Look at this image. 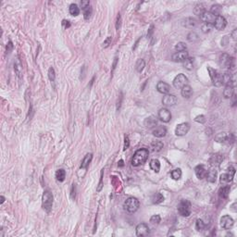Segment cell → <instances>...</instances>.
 <instances>
[{"label": "cell", "mask_w": 237, "mask_h": 237, "mask_svg": "<svg viewBox=\"0 0 237 237\" xmlns=\"http://www.w3.org/2000/svg\"><path fill=\"white\" fill-rule=\"evenodd\" d=\"M111 41H112V37L111 36H108L107 37V39L104 41V43H103V47L104 48H107L109 46V45L111 44Z\"/></svg>", "instance_id": "cell-49"}, {"label": "cell", "mask_w": 237, "mask_h": 237, "mask_svg": "<svg viewBox=\"0 0 237 237\" xmlns=\"http://www.w3.org/2000/svg\"><path fill=\"white\" fill-rule=\"evenodd\" d=\"M236 29H234L233 30V33H232V36H233V40H236Z\"/></svg>", "instance_id": "cell-57"}, {"label": "cell", "mask_w": 237, "mask_h": 237, "mask_svg": "<svg viewBox=\"0 0 237 237\" xmlns=\"http://www.w3.org/2000/svg\"><path fill=\"white\" fill-rule=\"evenodd\" d=\"M12 49H13V44H12V42H11V41H10V42H8V43H7V52L10 53Z\"/></svg>", "instance_id": "cell-52"}, {"label": "cell", "mask_w": 237, "mask_h": 237, "mask_svg": "<svg viewBox=\"0 0 237 237\" xmlns=\"http://www.w3.org/2000/svg\"><path fill=\"white\" fill-rule=\"evenodd\" d=\"M157 89L159 93H161V94H164V95H167L170 93L171 91V86L169 85V84L165 82H158V84H157Z\"/></svg>", "instance_id": "cell-19"}, {"label": "cell", "mask_w": 237, "mask_h": 237, "mask_svg": "<svg viewBox=\"0 0 237 237\" xmlns=\"http://www.w3.org/2000/svg\"><path fill=\"white\" fill-rule=\"evenodd\" d=\"M226 25H227L226 19L224 18V17L221 16V15H218L216 17V20H215L214 23H213V27H215L219 31H222V30L225 29Z\"/></svg>", "instance_id": "cell-13"}, {"label": "cell", "mask_w": 237, "mask_h": 237, "mask_svg": "<svg viewBox=\"0 0 237 237\" xmlns=\"http://www.w3.org/2000/svg\"><path fill=\"white\" fill-rule=\"evenodd\" d=\"M228 44V36H224L222 40V46H226Z\"/></svg>", "instance_id": "cell-55"}, {"label": "cell", "mask_w": 237, "mask_h": 237, "mask_svg": "<svg viewBox=\"0 0 237 237\" xmlns=\"http://www.w3.org/2000/svg\"><path fill=\"white\" fill-rule=\"evenodd\" d=\"M222 85H232L234 82V79L231 73H224L222 74Z\"/></svg>", "instance_id": "cell-21"}, {"label": "cell", "mask_w": 237, "mask_h": 237, "mask_svg": "<svg viewBox=\"0 0 237 237\" xmlns=\"http://www.w3.org/2000/svg\"><path fill=\"white\" fill-rule=\"evenodd\" d=\"M80 6L82 7V10H84V8H86L90 6V2L88 1V0H85V1H82L80 3Z\"/></svg>", "instance_id": "cell-51"}, {"label": "cell", "mask_w": 237, "mask_h": 237, "mask_svg": "<svg viewBox=\"0 0 237 237\" xmlns=\"http://www.w3.org/2000/svg\"><path fill=\"white\" fill-rule=\"evenodd\" d=\"M158 118L163 122H169L171 120V113L168 108H160L158 111Z\"/></svg>", "instance_id": "cell-14"}, {"label": "cell", "mask_w": 237, "mask_h": 237, "mask_svg": "<svg viewBox=\"0 0 237 237\" xmlns=\"http://www.w3.org/2000/svg\"><path fill=\"white\" fill-rule=\"evenodd\" d=\"M194 57H188L183 62V67L185 68V69H187L189 71L194 69Z\"/></svg>", "instance_id": "cell-32"}, {"label": "cell", "mask_w": 237, "mask_h": 237, "mask_svg": "<svg viewBox=\"0 0 237 237\" xmlns=\"http://www.w3.org/2000/svg\"><path fill=\"white\" fill-rule=\"evenodd\" d=\"M186 48H187V46H186L185 43H183V42H179V43L175 46V50L177 52L186 51Z\"/></svg>", "instance_id": "cell-39"}, {"label": "cell", "mask_w": 237, "mask_h": 237, "mask_svg": "<svg viewBox=\"0 0 237 237\" xmlns=\"http://www.w3.org/2000/svg\"><path fill=\"white\" fill-rule=\"evenodd\" d=\"M171 178H172L173 180H175V181L180 180L181 177H182V171H181V169H175V170H173L171 171Z\"/></svg>", "instance_id": "cell-35"}, {"label": "cell", "mask_w": 237, "mask_h": 237, "mask_svg": "<svg viewBox=\"0 0 237 237\" xmlns=\"http://www.w3.org/2000/svg\"><path fill=\"white\" fill-rule=\"evenodd\" d=\"M158 124V120L155 117H148L145 120V126L147 128H155Z\"/></svg>", "instance_id": "cell-24"}, {"label": "cell", "mask_w": 237, "mask_h": 237, "mask_svg": "<svg viewBox=\"0 0 237 237\" xmlns=\"http://www.w3.org/2000/svg\"><path fill=\"white\" fill-rule=\"evenodd\" d=\"M208 171L205 168L204 165H198L194 169V172H196V175L199 180H203L204 178H206Z\"/></svg>", "instance_id": "cell-17"}, {"label": "cell", "mask_w": 237, "mask_h": 237, "mask_svg": "<svg viewBox=\"0 0 237 237\" xmlns=\"http://www.w3.org/2000/svg\"><path fill=\"white\" fill-rule=\"evenodd\" d=\"M162 103L167 107H172L177 103V97L173 95L167 94L162 99Z\"/></svg>", "instance_id": "cell-18"}, {"label": "cell", "mask_w": 237, "mask_h": 237, "mask_svg": "<svg viewBox=\"0 0 237 237\" xmlns=\"http://www.w3.org/2000/svg\"><path fill=\"white\" fill-rule=\"evenodd\" d=\"M92 12H93V10H92V7L90 6L88 7H86V8H84V10H83V17H84V19H85L86 21L89 20L91 15H92Z\"/></svg>", "instance_id": "cell-41"}, {"label": "cell", "mask_w": 237, "mask_h": 237, "mask_svg": "<svg viewBox=\"0 0 237 237\" xmlns=\"http://www.w3.org/2000/svg\"><path fill=\"white\" fill-rule=\"evenodd\" d=\"M148 155H149V151L146 148L138 149L132 157V165L133 167H138V166L144 164L147 160Z\"/></svg>", "instance_id": "cell-1"}, {"label": "cell", "mask_w": 237, "mask_h": 237, "mask_svg": "<svg viewBox=\"0 0 237 237\" xmlns=\"http://www.w3.org/2000/svg\"><path fill=\"white\" fill-rule=\"evenodd\" d=\"M187 83H188V79L183 73L178 74L176 77L174 78V80H173V86L176 89H182Z\"/></svg>", "instance_id": "cell-8"}, {"label": "cell", "mask_w": 237, "mask_h": 237, "mask_svg": "<svg viewBox=\"0 0 237 237\" xmlns=\"http://www.w3.org/2000/svg\"><path fill=\"white\" fill-rule=\"evenodd\" d=\"M194 121L197 122H199V123H205L206 122V117L204 115H200V116H197L196 118H194Z\"/></svg>", "instance_id": "cell-47"}, {"label": "cell", "mask_w": 237, "mask_h": 237, "mask_svg": "<svg viewBox=\"0 0 237 237\" xmlns=\"http://www.w3.org/2000/svg\"><path fill=\"white\" fill-rule=\"evenodd\" d=\"M92 158H93V155L92 154H87L85 157L83 158L82 161V164H81V168L82 169H87V167L89 166V164L91 163L92 161Z\"/></svg>", "instance_id": "cell-27"}, {"label": "cell", "mask_w": 237, "mask_h": 237, "mask_svg": "<svg viewBox=\"0 0 237 237\" xmlns=\"http://www.w3.org/2000/svg\"><path fill=\"white\" fill-rule=\"evenodd\" d=\"M204 11H206V10H205V8H204V7H203L202 4H197L194 8V12L196 13L197 15H200Z\"/></svg>", "instance_id": "cell-40"}, {"label": "cell", "mask_w": 237, "mask_h": 237, "mask_svg": "<svg viewBox=\"0 0 237 237\" xmlns=\"http://www.w3.org/2000/svg\"><path fill=\"white\" fill-rule=\"evenodd\" d=\"M178 212L183 217H189L191 215V203L188 200H182L178 205Z\"/></svg>", "instance_id": "cell-4"}, {"label": "cell", "mask_w": 237, "mask_h": 237, "mask_svg": "<svg viewBox=\"0 0 237 237\" xmlns=\"http://www.w3.org/2000/svg\"><path fill=\"white\" fill-rule=\"evenodd\" d=\"M230 186L229 185H225V186H222V187L219 190V196L222 199H226L228 197H229V194H230Z\"/></svg>", "instance_id": "cell-23"}, {"label": "cell", "mask_w": 237, "mask_h": 237, "mask_svg": "<svg viewBox=\"0 0 237 237\" xmlns=\"http://www.w3.org/2000/svg\"><path fill=\"white\" fill-rule=\"evenodd\" d=\"M140 203L139 200L135 197H129L127 198L124 202V209L126 211H128L129 213H134L135 211H137V209L139 208Z\"/></svg>", "instance_id": "cell-3"}, {"label": "cell", "mask_w": 237, "mask_h": 237, "mask_svg": "<svg viewBox=\"0 0 237 237\" xmlns=\"http://www.w3.org/2000/svg\"><path fill=\"white\" fill-rule=\"evenodd\" d=\"M160 221H161V219H160L159 215H153L150 218V222L152 224H158Z\"/></svg>", "instance_id": "cell-45"}, {"label": "cell", "mask_w": 237, "mask_h": 237, "mask_svg": "<svg viewBox=\"0 0 237 237\" xmlns=\"http://www.w3.org/2000/svg\"><path fill=\"white\" fill-rule=\"evenodd\" d=\"M208 71L209 72V76L211 80H212V82L215 86L219 87L222 85V73H219L216 70L212 69V68L208 67Z\"/></svg>", "instance_id": "cell-6"}, {"label": "cell", "mask_w": 237, "mask_h": 237, "mask_svg": "<svg viewBox=\"0 0 237 237\" xmlns=\"http://www.w3.org/2000/svg\"><path fill=\"white\" fill-rule=\"evenodd\" d=\"M183 25L186 28H189V29H193L194 27H197V21L194 18H186L184 21H183Z\"/></svg>", "instance_id": "cell-22"}, {"label": "cell", "mask_w": 237, "mask_h": 237, "mask_svg": "<svg viewBox=\"0 0 237 237\" xmlns=\"http://www.w3.org/2000/svg\"><path fill=\"white\" fill-rule=\"evenodd\" d=\"M103 188V170L101 171V176H100V182H99V184H98V187L96 188V191L97 192H100Z\"/></svg>", "instance_id": "cell-48"}, {"label": "cell", "mask_w": 237, "mask_h": 237, "mask_svg": "<svg viewBox=\"0 0 237 237\" xmlns=\"http://www.w3.org/2000/svg\"><path fill=\"white\" fill-rule=\"evenodd\" d=\"M136 235L137 236H146L149 234V227L146 223H140L136 227Z\"/></svg>", "instance_id": "cell-16"}, {"label": "cell", "mask_w": 237, "mask_h": 237, "mask_svg": "<svg viewBox=\"0 0 237 237\" xmlns=\"http://www.w3.org/2000/svg\"><path fill=\"white\" fill-rule=\"evenodd\" d=\"M48 77H49L50 82H55L56 74H55V70L53 69L52 67H50L49 70H48Z\"/></svg>", "instance_id": "cell-43"}, {"label": "cell", "mask_w": 237, "mask_h": 237, "mask_svg": "<svg viewBox=\"0 0 237 237\" xmlns=\"http://www.w3.org/2000/svg\"><path fill=\"white\" fill-rule=\"evenodd\" d=\"M152 199H153V203H155V204H159V203H161V202L164 201V197H163L162 194L157 193Z\"/></svg>", "instance_id": "cell-38"}, {"label": "cell", "mask_w": 237, "mask_h": 237, "mask_svg": "<svg viewBox=\"0 0 237 237\" xmlns=\"http://www.w3.org/2000/svg\"><path fill=\"white\" fill-rule=\"evenodd\" d=\"M219 65L223 69L230 70L234 67V59L228 54H222L219 57Z\"/></svg>", "instance_id": "cell-5"}, {"label": "cell", "mask_w": 237, "mask_h": 237, "mask_svg": "<svg viewBox=\"0 0 237 237\" xmlns=\"http://www.w3.org/2000/svg\"><path fill=\"white\" fill-rule=\"evenodd\" d=\"M151 148L154 152H158L163 148V143L160 141H154L151 143Z\"/></svg>", "instance_id": "cell-30"}, {"label": "cell", "mask_w": 237, "mask_h": 237, "mask_svg": "<svg viewBox=\"0 0 237 237\" xmlns=\"http://www.w3.org/2000/svg\"><path fill=\"white\" fill-rule=\"evenodd\" d=\"M42 205L43 208L49 213L52 209L53 206V194L49 190H46L43 194V197H42Z\"/></svg>", "instance_id": "cell-2"}, {"label": "cell", "mask_w": 237, "mask_h": 237, "mask_svg": "<svg viewBox=\"0 0 237 237\" xmlns=\"http://www.w3.org/2000/svg\"><path fill=\"white\" fill-rule=\"evenodd\" d=\"M189 57L187 51L176 52L172 55V60L174 62H184Z\"/></svg>", "instance_id": "cell-15"}, {"label": "cell", "mask_w": 237, "mask_h": 237, "mask_svg": "<svg viewBox=\"0 0 237 237\" xmlns=\"http://www.w3.org/2000/svg\"><path fill=\"white\" fill-rule=\"evenodd\" d=\"M199 17H200V21L204 24H212L213 25L217 16L212 14L210 11H204L202 14L199 15Z\"/></svg>", "instance_id": "cell-9"}, {"label": "cell", "mask_w": 237, "mask_h": 237, "mask_svg": "<svg viewBox=\"0 0 237 237\" xmlns=\"http://www.w3.org/2000/svg\"><path fill=\"white\" fill-rule=\"evenodd\" d=\"M198 39V36L196 32H190L188 35V40L189 41H196Z\"/></svg>", "instance_id": "cell-50"}, {"label": "cell", "mask_w": 237, "mask_h": 237, "mask_svg": "<svg viewBox=\"0 0 237 237\" xmlns=\"http://www.w3.org/2000/svg\"><path fill=\"white\" fill-rule=\"evenodd\" d=\"M233 219L229 215H224L221 219V227L224 230H229L233 226Z\"/></svg>", "instance_id": "cell-12"}, {"label": "cell", "mask_w": 237, "mask_h": 237, "mask_svg": "<svg viewBox=\"0 0 237 237\" xmlns=\"http://www.w3.org/2000/svg\"><path fill=\"white\" fill-rule=\"evenodd\" d=\"M145 66H146L145 60L142 59V58H140V59H138V60H137L136 64H135V69H136V71L138 72H142L143 70L145 69Z\"/></svg>", "instance_id": "cell-34"}, {"label": "cell", "mask_w": 237, "mask_h": 237, "mask_svg": "<svg viewBox=\"0 0 237 237\" xmlns=\"http://www.w3.org/2000/svg\"><path fill=\"white\" fill-rule=\"evenodd\" d=\"M118 166H120V167H122L123 166V160L122 159L120 160V162H118Z\"/></svg>", "instance_id": "cell-58"}, {"label": "cell", "mask_w": 237, "mask_h": 237, "mask_svg": "<svg viewBox=\"0 0 237 237\" xmlns=\"http://www.w3.org/2000/svg\"><path fill=\"white\" fill-rule=\"evenodd\" d=\"M213 28V25L212 24H204L202 26V31L204 32H208L211 31V29Z\"/></svg>", "instance_id": "cell-46"}, {"label": "cell", "mask_w": 237, "mask_h": 237, "mask_svg": "<svg viewBox=\"0 0 237 237\" xmlns=\"http://www.w3.org/2000/svg\"><path fill=\"white\" fill-rule=\"evenodd\" d=\"M222 158L219 155H213L212 157H211L209 162L211 163V165H218V164H219V162L222 161Z\"/></svg>", "instance_id": "cell-37"}, {"label": "cell", "mask_w": 237, "mask_h": 237, "mask_svg": "<svg viewBox=\"0 0 237 237\" xmlns=\"http://www.w3.org/2000/svg\"><path fill=\"white\" fill-rule=\"evenodd\" d=\"M4 202H5V197L3 196H1V204H3Z\"/></svg>", "instance_id": "cell-59"}, {"label": "cell", "mask_w": 237, "mask_h": 237, "mask_svg": "<svg viewBox=\"0 0 237 237\" xmlns=\"http://www.w3.org/2000/svg\"><path fill=\"white\" fill-rule=\"evenodd\" d=\"M207 180L208 183H215L216 180H217V171H213V170H211V171H208V173H207Z\"/></svg>", "instance_id": "cell-29"}, {"label": "cell", "mask_w": 237, "mask_h": 237, "mask_svg": "<svg viewBox=\"0 0 237 237\" xmlns=\"http://www.w3.org/2000/svg\"><path fill=\"white\" fill-rule=\"evenodd\" d=\"M62 24L64 25V27L65 28H69V27H71V24H70V21H63V22H62Z\"/></svg>", "instance_id": "cell-56"}, {"label": "cell", "mask_w": 237, "mask_h": 237, "mask_svg": "<svg viewBox=\"0 0 237 237\" xmlns=\"http://www.w3.org/2000/svg\"><path fill=\"white\" fill-rule=\"evenodd\" d=\"M120 25H121V15L118 14V17H117V23H116V29L118 30L120 29Z\"/></svg>", "instance_id": "cell-53"}, {"label": "cell", "mask_w": 237, "mask_h": 237, "mask_svg": "<svg viewBox=\"0 0 237 237\" xmlns=\"http://www.w3.org/2000/svg\"><path fill=\"white\" fill-rule=\"evenodd\" d=\"M221 10H222V6L221 5H213L212 7H211V13L212 14H214V15H216V16H218L219 15V13L221 12Z\"/></svg>", "instance_id": "cell-42"}, {"label": "cell", "mask_w": 237, "mask_h": 237, "mask_svg": "<svg viewBox=\"0 0 237 237\" xmlns=\"http://www.w3.org/2000/svg\"><path fill=\"white\" fill-rule=\"evenodd\" d=\"M216 141L219 143L223 144H232L234 142V136L233 133L230 132H221L216 135Z\"/></svg>", "instance_id": "cell-7"}, {"label": "cell", "mask_w": 237, "mask_h": 237, "mask_svg": "<svg viewBox=\"0 0 237 237\" xmlns=\"http://www.w3.org/2000/svg\"><path fill=\"white\" fill-rule=\"evenodd\" d=\"M182 96L184 97V98H189L191 97V96L193 95V89L190 85H188V84H186V85H184L183 88H182Z\"/></svg>", "instance_id": "cell-25"}, {"label": "cell", "mask_w": 237, "mask_h": 237, "mask_svg": "<svg viewBox=\"0 0 237 237\" xmlns=\"http://www.w3.org/2000/svg\"><path fill=\"white\" fill-rule=\"evenodd\" d=\"M66 178V171L63 170V169H60V170H57L56 172V179L58 182H63Z\"/></svg>", "instance_id": "cell-31"}, {"label": "cell", "mask_w": 237, "mask_h": 237, "mask_svg": "<svg viewBox=\"0 0 237 237\" xmlns=\"http://www.w3.org/2000/svg\"><path fill=\"white\" fill-rule=\"evenodd\" d=\"M152 133H153L154 136L158 138H162L167 133V129L163 126H157L155 127V129H153V131H152Z\"/></svg>", "instance_id": "cell-20"}, {"label": "cell", "mask_w": 237, "mask_h": 237, "mask_svg": "<svg viewBox=\"0 0 237 237\" xmlns=\"http://www.w3.org/2000/svg\"><path fill=\"white\" fill-rule=\"evenodd\" d=\"M205 227H206V224L204 223V222L202 221V219H197V222H196V228H197V231H202V230H204L205 229Z\"/></svg>", "instance_id": "cell-44"}, {"label": "cell", "mask_w": 237, "mask_h": 237, "mask_svg": "<svg viewBox=\"0 0 237 237\" xmlns=\"http://www.w3.org/2000/svg\"><path fill=\"white\" fill-rule=\"evenodd\" d=\"M149 166H150V169L152 171H154L155 172H158L159 170H160V162L158 159H152L150 163H149Z\"/></svg>", "instance_id": "cell-26"}, {"label": "cell", "mask_w": 237, "mask_h": 237, "mask_svg": "<svg viewBox=\"0 0 237 237\" xmlns=\"http://www.w3.org/2000/svg\"><path fill=\"white\" fill-rule=\"evenodd\" d=\"M14 70L17 75H18L19 77H21V61L19 60V58L14 62Z\"/></svg>", "instance_id": "cell-36"}, {"label": "cell", "mask_w": 237, "mask_h": 237, "mask_svg": "<svg viewBox=\"0 0 237 237\" xmlns=\"http://www.w3.org/2000/svg\"><path fill=\"white\" fill-rule=\"evenodd\" d=\"M129 147V138L128 137H125V143H124V150L128 149Z\"/></svg>", "instance_id": "cell-54"}, {"label": "cell", "mask_w": 237, "mask_h": 237, "mask_svg": "<svg viewBox=\"0 0 237 237\" xmlns=\"http://www.w3.org/2000/svg\"><path fill=\"white\" fill-rule=\"evenodd\" d=\"M190 130V124L188 122H183L178 124L175 129V134L177 136H183L188 133Z\"/></svg>", "instance_id": "cell-10"}, {"label": "cell", "mask_w": 237, "mask_h": 237, "mask_svg": "<svg viewBox=\"0 0 237 237\" xmlns=\"http://www.w3.org/2000/svg\"><path fill=\"white\" fill-rule=\"evenodd\" d=\"M69 11H70V13H71V16H78L79 13H80V8H79V7L76 5V4H71L70 6Z\"/></svg>", "instance_id": "cell-33"}, {"label": "cell", "mask_w": 237, "mask_h": 237, "mask_svg": "<svg viewBox=\"0 0 237 237\" xmlns=\"http://www.w3.org/2000/svg\"><path fill=\"white\" fill-rule=\"evenodd\" d=\"M234 94V89L232 85H227L223 90V96L225 98H231Z\"/></svg>", "instance_id": "cell-28"}, {"label": "cell", "mask_w": 237, "mask_h": 237, "mask_svg": "<svg viewBox=\"0 0 237 237\" xmlns=\"http://www.w3.org/2000/svg\"><path fill=\"white\" fill-rule=\"evenodd\" d=\"M229 172L228 173H224V174H222L221 175V178H219V181L222 184H225V183H231L233 180V176L235 174V169L233 167H230L229 168Z\"/></svg>", "instance_id": "cell-11"}]
</instances>
